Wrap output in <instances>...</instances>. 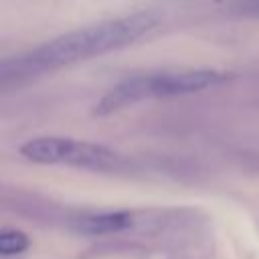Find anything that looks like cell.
Masks as SVG:
<instances>
[{"instance_id":"cell-6","label":"cell","mask_w":259,"mask_h":259,"mask_svg":"<svg viewBox=\"0 0 259 259\" xmlns=\"http://www.w3.org/2000/svg\"><path fill=\"white\" fill-rule=\"evenodd\" d=\"M150 259H170V257H168L166 253H156V255H152Z\"/></svg>"},{"instance_id":"cell-4","label":"cell","mask_w":259,"mask_h":259,"mask_svg":"<svg viewBox=\"0 0 259 259\" xmlns=\"http://www.w3.org/2000/svg\"><path fill=\"white\" fill-rule=\"evenodd\" d=\"M136 227H138L136 212L130 210L85 214L73 221V229L81 235H115V233L132 231Z\"/></svg>"},{"instance_id":"cell-2","label":"cell","mask_w":259,"mask_h":259,"mask_svg":"<svg viewBox=\"0 0 259 259\" xmlns=\"http://www.w3.org/2000/svg\"><path fill=\"white\" fill-rule=\"evenodd\" d=\"M20 154L36 164H71L91 170H109L117 164V156L105 146L57 136L28 140L20 146Z\"/></svg>"},{"instance_id":"cell-5","label":"cell","mask_w":259,"mask_h":259,"mask_svg":"<svg viewBox=\"0 0 259 259\" xmlns=\"http://www.w3.org/2000/svg\"><path fill=\"white\" fill-rule=\"evenodd\" d=\"M28 237L22 233V231H16V229H6L2 231L0 235V253L4 257H10V255H18L22 251H26L28 247Z\"/></svg>"},{"instance_id":"cell-3","label":"cell","mask_w":259,"mask_h":259,"mask_svg":"<svg viewBox=\"0 0 259 259\" xmlns=\"http://www.w3.org/2000/svg\"><path fill=\"white\" fill-rule=\"evenodd\" d=\"M233 79L231 73L214 69H196V71H178V73H158L144 77L146 93L150 97H168V95H186L198 93Z\"/></svg>"},{"instance_id":"cell-1","label":"cell","mask_w":259,"mask_h":259,"mask_svg":"<svg viewBox=\"0 0 259 259\" xmlns=\"http://www.w3.org/2000/svg\"><path fill=\"white\" fill-rule=\"evenodd\" d=\"M156 24H158V18L150 12H136L130 16L91 24V26L67 32L38 47L24 59V65L30 71H36V69L61 67V65L89 59V57H97V55L136 42L146 32H150Z\"/></svg>"}]
</instances>
